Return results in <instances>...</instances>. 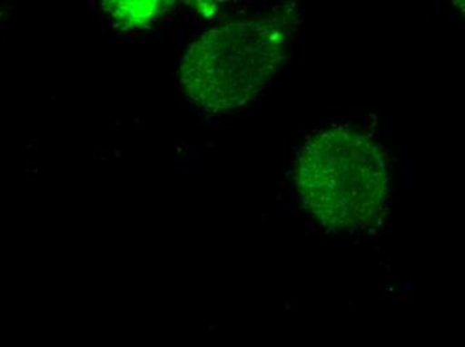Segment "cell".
Instances as JSON below:
<instances>
[{
  "mask_svg": "<svg viewBox=\"0 0 465 347\" xmlns=\"http://www.w3.org/2000/svg\"><path fill=\"white\" fill-rule=\"evenodd\" d=\"M311 213L334 230L381 224L390 197L384 149L361 127L333 126L306 138L294 166Z\"/></svg>",
  "mask_w": 465,
  "mask_h": 347,
  "instance_id": "1",
  "label": "cell"
},
{
  "mask_svg": "<svg viewBox=\"0 0 465 347\" xmlns=\"http://www.w3.org/2000/svg\"><path fill=\"white\" fill-rule=\"evenodd\" d=\"M194 5L198 13H200L201 15L206 16V18L214 15L215 11H217V5L213 2H194Z\"/></svg>",
  "mask_w": 465,
  "mask_h": 347,
  "instance_id": "4",
  "label": "cell"
},
{
  "mask_svg": "<svg viewBox=\"0 0 465 347\" xmlns=\"http://www.w3.org/2000/svg\"><path fill=\"white\" fill-rule=\"evenodd\" d=\"M174 3L166 0H110L104 10L122 30L146 28L172 10Z\"/></svg>",
  "mask_w": 465,
  "mask_h": 347,
  "instance_id": "3",
  "label": "cell"
},
{
  "mask_svg": "<svg viewBox=\"0 0 465 347\" xmlns=\"http://www.w3.org/2000/svg\"><path fill=\"white\" fill-rule=\"evenodd\" d=\"M285 33L271 21H235L213 28L183 56L180 79L187 97L206 111L249 103L279 72Z\"/></svg>",
  "mask_w": 465,
  "mask_h": 347,
  "instance_id": "2",
  "label": "cell"
}]
</instances>
